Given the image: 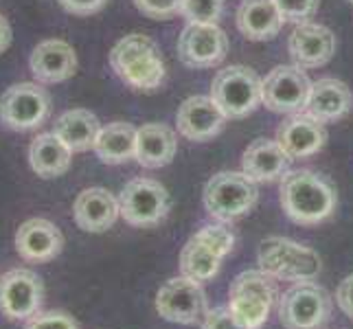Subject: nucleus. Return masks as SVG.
Segmentation results:
<instances>
[{
    "mask_svg": "<svg viewBox=\"0 0 353 329\" xmlns=\"http://www.w3.org/2000/svg\"><path fill=\"white\" fill-rule=\"evenodd\" d=\"M261 270L283 281H314L321 275L319 252L285 237H268L259 246Z\"/></svg>",
    "mask_w": 353,
    "mask_h": 329,
    "instance_id": "obj_6",
    "label": "nucleus"
},
{
    "mask_svg": "<svg viewBox=\"0 0 353 329\" xmlns=\"http://www.w3.org/2000/svg\"><path fill=\"white\" fill-rule=\"evenodd\" d=\"M336 303H338V308L345 312V316H349L353 321V275L345 277L343 281H340L336 290Z\"/></svg>",
    "mask_w": 353,
    "mask_h": 329,
    "instance_id": "obj_34",
    "label": "nucleus"
},
{
    "mask_svg": "<svg viewBox=\"0 0 353 329\" xmlns=\"http://www.w3.org/2000/svg\"><path fill=\"white\" fill-rule=\"evenodd\" d=\"M44 283L29 268H14L0 279V314L9 321H29L42 310Z\"/></svg>",
    "mask_w": 353,
    "mask_h": 329,
    "instance_id": "obj_12",
    "label": "nucleus"
},
{
    "mask_svg": "<svg viewBox=\"0 0 353 329\" xmlns=\"http://www.w3.org/2000/svg\"><path fill=\"white\" fill-rule=\"evenodd\" d=\"M281 206L294 224L316 226L327 222L338 206V193L330 178L312 169L288 172L281 178Z\"/></svg>",
    "mask_w": 353,
    "mask_h": 329,
    "instance_id": "obj_1",
    "label": "nucleus"
},
{
    "mask_svg": "<svg viewBox=\"0 0 353 329\" xmlns=\"http://www.w3.org/2000/svg\"><path fill=\"white\" fill-rule=\"evenodd\" d=\"M178 132L189 141L204 143L220 134L226 126V114L213 101V97H189L182 101L176 114Z\"/></svg>",
    "mask_w": 353,
    "mask_h": 329,
    "instance_id": "obj_15",
    "label": "nucleus"
},
{
    "mask_svg": "<svg viewBox=\"0 0 353 329\" xmlns=\"http://www.w3.org/2000/svg\"><path fill=\"white\" fill-rule=\"evenodd\" d=\"M312 81L301 66H276L263 79V103L279 114H299L307 108Z\"/></svg>",
    "mask_w": 353,
    "mask_h": 329,
    "instance_id": "obj_13",
    "label": "nucleus"
},
{
    "mask_svg": "<svg viewBox=\"0 0 353 329\" xmlns=\"http://www.w3.org/2000/svg\"><path fill=\"white\" fill-rule=\"evenodd\" d=\"M24 329H79V325L64 310H40L27 321Z\"/></svg>",
    "mask_w": 353,
    "mask_h": 329,
    "instance_id": "obj_29",
    "label": "nucleus"
},
{
    "mask_svg": "<svg viewBox=\"0 0 353 329\" xmlns=\"http://www.w3.org/2000/svg\"><path fill=\"white\" fill-rule=\"evenodd\" d=\"M290 161L288 152L281 145L268 139L252 141L246 152L241 156V169L248 178L254 182H274L283 178L290 172Z\"/></svg>",
    "mask_w": 353,
    "mask_h": 329,
    "instance_id": "obj_21",
    "label": "nucleus"
},
{
    "mask_svg": "<svg viewBox=\"0 0 353 329\" xmlns=\"http://www.w3.org/2000/svg\"><path fill=\"white\" fill-rule=\"evenodd\" d=\"M279 299L276 279L265 270H243L228 290V310L246 329H261Z\"/></svg>",
    "mask_w": 353,
    "mask_h": 329,
    "instance_id": "obj_3",
    "label": "nucleus"
},
{
    "mask_svg": "<svg viewBox=\"0 0 353 329\" xmlns=\"http://www.w3.org/2000/svg\"><path fill=\"white\" fill-rule=\"evenodd\" d=\"M72 163V152L55 132L38 134L29 145V165L40 178L64 176Z\"/></svg>",
    "mask_w": 353,
    "mask_h": 329,
    "instance_id": "obj_25",
    "label": "nucleus"
},
{
    "mask_svg": "<svg viewBox=\"0 0 353 329\" xmlns=\"http://www.w3.org/2000/svg\"><path fill=\"white\" fill-rule=\"evenodd\" d=\"M351 5H353V0H351Z\"/></svg>",
    "mask_w": 353,
    "mask_h": 329,
    "instance_id": "obj_36",
    "label": "nucleus"
},
{
    "mask_svg": "<svg viewBox=\"0 0 353 329\" xmlns=\"http://www.w3.org/2000/svg\"><path fill=\"white\" fill-rule=\"evenodd\" d=\"M64 248L62 230L51 219L31 217L16 230V250L24 261L46 263L53 261Z\"/></svg>",
    "mask_w": 353,
    "mask_h": 329,
    "instance_id": "obj_16",
    "label": "nucleus"
},
{
    "mask_svg": "<svg viewBox=\"0 0 353 329\" xmlns=\"http://www.w3.org/2000/svg\"><path fill=\"white\" fill-rule=\"evenodd\" d=\"M11 40H14V31H11L9 20L0 14V53H5L11 46Z\"/></svg>",
    "mask_w": 353,
    "mask_h": 329,
    "instance_id": "obj_35",
    "label": "nucleus"
},
{
    "mask_svg": "<svg viewBox=\"0 0 353 329\" xmlns=\"http://www.w3.org/2000/svg\"><path fill=\"white\" fill-rule=\"evenodd\" d=\"M332 306L323 286L301 281L279 297V323L283 329H323L332 319Z\"/></svg>",
    "mask_w": 353,
    "mask_h": 329,
    "instance_id": "obj_8",
    "label": "nucleus"
},
{
    "mask_svg": "<svg viewBox=\"0 0 353 329\" xmlns=\"http://www.w3.org/2000/svg\"><path fill=\"white\" fill-rule=\"evenodd\" d=\"M202 329H246L243 327L233 312L226 308H213V310H206L204 319H202Z\"/></svg>",
    "mask_w": 353,
    "mask_h": 329,
    "instance_id": "obj_32",
    "label": "nucleus"
},
{
    "mask_svg": "<svg viewBox=\"0 0 353 329\" xmlns=\"http://www.w3.org/2000/svg\"><path fill=\"white\" fill-rule=\"evenodd\" d=\"M274 3L285 22L303 24L310 22V18H314V14L319 11L321 0H274Z\"/></svg>",
    "mask_w": 353,
    "mask_h": 329,
    "instance_id": "obj_30",
    "label": "nucleus"
},
{
    "mask_svg": "<svg viewBox=\"0 0 353 329\" xmlns=\"http://www.w3.org/2000/svg\"><path fill=\"white\" fill-rule=\"evenodd\" d=\"M29 68L35 81L40 83H62L70 79L77 70V53L66 40L48 38L33 48L29 57Z\"/></svg>",
    "mask_w": 353,
    "mask_h": 329,
    "instance_id": "obj_17",
    "label": "nucleus"
},
{
    "mask_svg": "<svg viewBox=\"0 0 353 329\" xmlns=\"http://www.w3.org/2000/svg\"><path fill=\"white\" fill-rule=\"evenodd\" d=\"M211 97L226 119H243L263 103V81L248 66H226L215 75Z\"/></svg>",
    "mask_w": 353,
    "mask_h": 329,
    "instance_id": "obj_7",
    "label": "nucleus"
},
{
    "mask_svg": "<svg viewBox=\"0 0 353 329\" xmlns=\"http://www.w3.org/2000/svg\"><path fill=\"white\" fill-rule=\"evenodd\" d=\"M228 38L217 24H187L178 40V57L189 68H213L224 62Z\"/></svg>",
    "mask_w": 353,
    "mask_h": 329,
    "instance_id": "obj_14",
    "label": "nucleus"
},
{
    "mask_svg": "<svg viewBox=\"0 0 353 329\" xmlns=\"http://www.w3.org/2000/svg\"><path fill=\"white\" fill-rule=\"evenodd\" d=\"M105 3L108 0H59V5L72 16H92L97 11H101Z\"/></svg>",
    "mask_w": 353,
    "mask_h": 329,
    "instance_id": "obj_33",
    "label": "nucleus"
},
{
    "mask_svg": "<svg viewBox=\"0 0 353 329\" xmlns=\"http://www.w3.org/2000/svg\"><path fill=\"white\" fill-rule=\"evenodd\" d=\"M53 132L68 145L72 154H79V152L94 150L101 126L99 119L90 110L75 108V110H66V112H62L55 119Z\"/></svg>",
    "mask_w": 353,
    "mask_h": 329,
    "instance_id": "obj_26",
    "label": "nucleus"
},
{
    "mask_svg": "<svg viewBox=\"0 0 353 329\" xmlns=\"http://www.w3.org/2000/svg\"><path fill=\"white\" fill-rule=\"evenodd\" d=\"M259 200L257 182L243 172H220L206 182L202 202L217 222H233L254 209Z\"/></svg>",
    "mask_w": 353,
    "mask_h": 329,
    "instance_id": "obj_5",
    "label": "nucleus"
},
{
    "mask_svg": "<svg viewBox=\"0 0 353 329\" xmlns=\"http://www.w3.org/2000/svg\"><path fill=\"white\" fill-rule=\"evenodd\" d=\"M288 51L301 68H319L325 66L336 53V35L323 24L303 22L292 31Z\"/></svg>",
    "mask_w": 353,
    "mask_h": 329,
    "instance_id": "obj_18",
    "label": "nucleus"
},
{
    "mask_svg": "<svg viewBox=\"0 0 353 329\" xmlns=\"http://www.w3.org/2000/svg\"><path fill=\"white\" fill-rule=\"evenodd\" d=\"M276 143L288 152L292 161L310 158L319 154L327 143V130L325 123L319 119L310 117L307 112L292 114L288 121H283L276 130Z\"/></svg>",
    "mask_w": 353,
    "mask_h": 329,
    "instance_id": "obj_19",
    "label": "nucleus"
},
{
    "mask_svg": "<svg viewBox=\"0 0 353 329\" xmlns=\"http://www.w3.org/2000/svg\"><path fill=\"white\" fill-rule=\"evenodd\" d=\"M224 0H185L180 14L191 24H217Z\"/></svg>",
    "mask_w": 353,
    "mask_h": 329,
    "instance_id": "obj_28",
    "label": "nucleus"
},
{
    "mask_svg": "<svg viewBox=\"0 0 353 329\" xmlns=\"http://www.w3.org/2000/svg\"><path fill=\"white\" fill-rule=\"evenodd\" d=\"M137 134L139 130L125 121H112L101 128L94 143V152L103 165H123L137 161Z\"/></svg>",
    "mask_w": 353,
    "mask_h": 329,
    "instance_id": "obj_27",
    "label": "nucleus"
},
{
    "mask_svg": "<svg viewBox=\"0 0 353 329\" xmlns=\"http://www.w3.org/2000/svg\"><path fill=\"white\" fill-rule=\"evenodd\" d=\"M182 3L185 0H134V7L152 20H169L180 14Z\"/></svg>",
    "mask_w": 353,
    "mask_h": 329,
    "instance_id": "obj_31",
    "label": "nucleus"
},
{
    "mask_svg": "<svg viewBox=\"0 0 353 329\" xmlns=\"http://www.w3.org/2000/svg\"><path fill=\"white\" fill-rule=\"evenodd\" d=\"M110 66L125 86L139 92H154L165 81L161 48L143 33H130L114 44L110 51Z\"/></svg>",
    "mask_w": 353,
    "mask_h": 329,
    "instance_id": "obj_2",
    "label": "nucleus"
},
{
    "mask_svg": "<svg viewBox=\"0 0 353 329\" xmlns=\"http://www.w3.org/2000/svg\"><path fill=\"white\" fill-rule=\"evenodd\" d=\"M51 114V94L40 81H20L0 97V121L14 132H29L44 126Z\"/></svg>",
    "mask_w": 353,
    "mask_h": 329,
    "instance_id": "obj_9",
    "label": "nucleus"
},
{
    "mask_svg": "<svg viewBox=\"0 0 353 329\" xmlns=\"http://www.w3.org/2000/svg\"><path fill=\"white\" fill-rule=\"evenodd\" d=\"M121 217L130 226L137 228H150L161 224L169 213V200L167 189L158 180L152 178H132L128 185L121 189L119 196Z\"/></svg>",
    "mask_w": 353,
    "mask_h": 329,
    "instance_id": "obj_10",
    "label": "nucleus"
},
{
    "mask_svg": "<svg viewBox=\"0 0 353 329\" xmlns=\"http://www.w3.org/2000/svg\"><path fill=\"white\" fill-rule=\"evenodd\" d=\"M72 217H75V224L86 233H105L121 217L119 198H114L103 187L83 189L72 204Z\"/></svg>",
    "mask_w": 353,
    "mask_h": 329,
    "instance_id": "obj_20",
    "label": "nucleus"
},
{
    "mask_svg": "<svg viewBox=\"0 0 353 329\" xmlns=\"http://www.w3.org/2000/svg\"><path fill=\"white\" fill-rule=\"evenodd\" d=\"M351 108H353V94L347 83L332 77H325L312 83L305 112L314 119H319L321 123L340 121L351 112Z\"/></svg>",
    "mask_w": 353,
    "mask_h": 329,
    "instance_id": "obj_22",
    "label": "nucleus"
},
{
    "mask_svg": "<svg viewBox=\"0 0 353 329\" xmlns=\"http://www.w3.org/2000/svg\"><path fill=\"white\" fill-rule=\"evenodd\" d=\"M176 132L165 123H145L137 134V163L145 169H161L174 161Z\"/></svg>",
    "mask_w": 353,
    "mask_h": 329,
    "instance_id": "obj_24",
    "label": "nucleus"
},
{
    "mask_svg": "<svg viewBox=\"0 0 353 329\" xmlns=\"http://www.w3.org/2000/svg\"><path fill=\"white\" fill-rule=\"evenodd\" d=\"M156 312L169 323L196 325L206 314V295L202 283L185 275L169 279L156 292Z\"/></svg>",
    "mask_w": 353,
    "mask_h": 329,
    "instance_id": "obj_11",
    "label": "nucleus"
},
{
    "mask_svg": "<svg viewBox=\"0 0 353 329\" xmlns=\"http://www.w3.org/2000/svg\"><path fill=\"white\" fill-rule=\"evenodd\" d=\"M235 246L233 230L224 224H209L191 235L180 252V270L198 283L217 277L226 255Z\"/></svg>",
    "mask_w": 353,
    "mask_h": 329,
    "instance_id": "obj_4",
    "label": "nucleus"
},
{
    "mask_svg": "<svg viewBox=\"0 0 353 329\" xmlns=\"http://www.w3.org/2000/svg\"><path fill=\"white\" fill-rule=\"evenodd\" d=\"M283 16L274 0H243L237 9V29L243 38L252 42H265L279 35Z\"/></svg>",
    "mask_w": 353,
    "mask_h": 329,
    "instance_id": "obj_23",
    "label": "nucleus"
}]
</instances>
